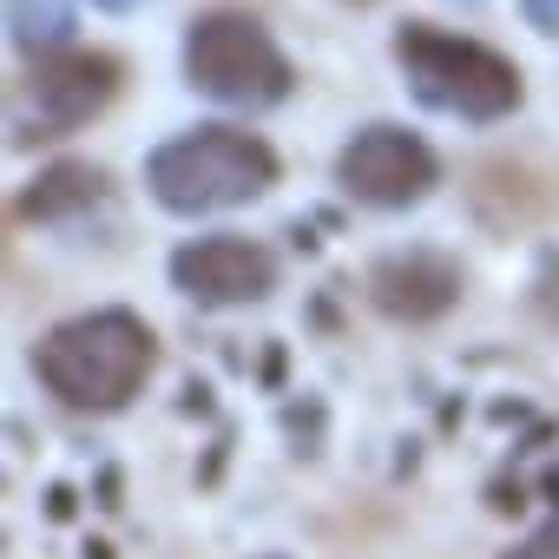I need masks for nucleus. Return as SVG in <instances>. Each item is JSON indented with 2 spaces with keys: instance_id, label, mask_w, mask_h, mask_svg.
<instances>
[{
  "instance_id": "f257e3e1",
  "label": "nucleus",
  "mask_w": 559,
  "mask_h": 559,
  "mask_svg": "<svg viewBox=\"0 0 559 559\" xmlns=\"http://www.w3.org/2000/svg\"><path fill=\"white\" fill-rule=\"evenodd\" d=\"M152 362H158L152 330H145L132 310H93V317H73V323L47 330V343L34 349L40 382H47L67 408H93V415L126 408V402L145 389Z\"/></svg>"
},
{
  "instance_id": "f03ea898",
  "label": "nucleus",
  "mask_w": 559,
  "mask_h": 559,
  "mask_svg": "<svg viewBox=\"0 0 559 559\" xmlns=\"http://www.w3.org/2000/svg\"><path fill=\"white\" fill-rule=\"evenodd\" d=\"M145 185L165 211L204 217L263 198L276 185V152L243 126H191L145 158Z\"/></svg>"
},
{
  "instance_id": "7ed1b4c3",
  "label": "nucleus",
  "mask_w": 559,
  "mask_h": 559,
  "mask_svg": "<svg viewBox=\"0 0 559 559\" xmlns=\"http://www.w3.org/2000/svg\"><path fill=\"white\" fill-rule=\"evenodd\" d=\"M395 67L408 80V93L435 112H454V119H507L520 106V67L467 34H448L435 21H408L395 27Z\"/></svg>"
},
{
  "instance_id": "20e7f679",
  "label": "nucleus",
  "mask_w": 559,
  "mask_h": 559,
  "mask_svg": "<svg viewBox=\"0 0 559 559\" xmlns=\"http://www.w3.org/2000/svg\"><path fill=\"white\" fill-rule=\"evenodd\" d=\"M185 80L217 106H276L290 93V60L250 14H198L185 34Z\"/></svg>"
},
{
  "instance_id": "39448f33",
  "label": "nucleus",
  "mask_w": 559,
  "mask_h": 559,
  "mask_svg": "<svg viewBox=\"0 0 559 559\" xmlns=\"http://www.w3.org/2000/svg\"><path fill=\"white\" fill-rule=\"evenodd\" d=\"M119 93V60L112 53H40L34 73L14 86V132L21 139H60V132H80L93 112H106Z\"/></svg>"
},
{
  "instance_id": "423d86ee",
  "label": "nucleus",
  "mask_w": 559,
  "mask_h": 559,
  "mask_svg": "<svg viewBox=\"0 0 559 559\" xmlns=\"http://www.w3.org/2000/svg\"><path fill=\"white\" fill-rule=\"evenodd\" d=\"M336 178H343L349 198L382 204V211H402V204H415V198L435 191L441 158H435V145L415 139L408 126H362V132L343 145Z\"/></svg>"
},
{
  "instance_id": "0eeeda50",
  "label": "nucleus",
  "mask_w": 559,
  "mask_h": 559,
  "mask_svg": "<svg viewBox=\"0 0 559 559\" xmlns=\"http://www.w3.org/2000/svg\"><path fill=\"white\" fill-rule=\"evenodd\" d=\"M171 284L191 304H257L276 290V257L250 237H191L171 250Z\"/></svg>"
},
{
  "instance_id": "6e6552de",
  "label": "nucleus",
  "mask_w": 559,
  "mask_h": 559,
  "mask_svg": "<svg viewBox=\"0 0 559 559\" xmlns=\"http://www.w3.org/2000/svg\"><path fill=\"white\" fill-rule=\"evenodd\" d=\"M369 297L395 323H428L461 297V270L441 250H395L369 270Z\"/></svg>"
},
{
  "instance_id": "1a4fd4ad",
  "label": "nucleus",
  "mask_w": 559,
  "mask_h": 559,
  "mask_svg": "<svg viewBox=\"0 0 559 559\" xmlns=\"http://www.w3.org/2000/svg\"><path fill=\"white\" fill-rule=\"evenodd\" d=\"M60 27H67V8H60V0H21V8H14V40H21V47L60 40Z\"/></svg>"
},
{
  "instance_id": "9d476101",
  "label": "nucleus",
  "mask_w": 559,
  "mask_h": 559,
  "mask_svg": "<svg viewBox=\"0 0 559 559\" xmlns=\"http://www.w3.org/2000/svg\"><path fill=\"white\" fill-rule=\"evenodd\" d=\"M520 8H526V21L539 34H559V0H520Z\"/></svg>"
},
{
  "instance_id": "9b49d317",
  "label": "nucleus",
  "mask_w": 559,
  "mask_h": 559,
  "mask_svg": "<svg viewBox=\"0 0 559 559\" xmlns=\"http://www.w3.org/2000/svg\"><path fill=\"white\" fill-rule=\"evenodd\" d=\"M93 8H106V14H132V8H145V0H93Z\"/></svg>"
}]
</instances>
